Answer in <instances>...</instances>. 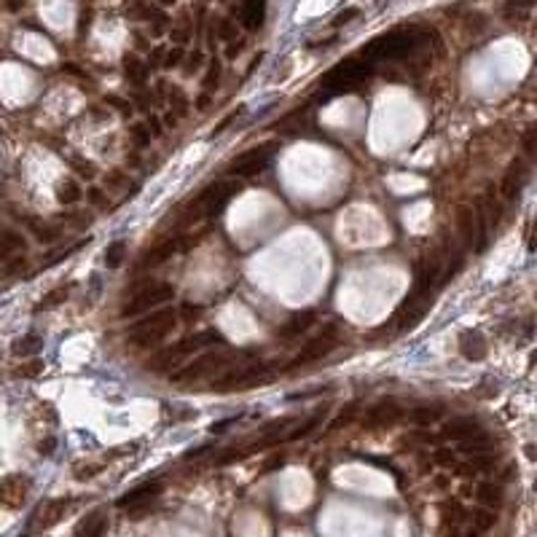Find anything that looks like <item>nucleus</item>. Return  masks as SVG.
Segmentation results:
<instances>
[{
    "mask_svg": "<svg viewBox=\"0 0 537 537\" xmlns=\"http://www.w3.org/2000/svg\"><path fill=\"white\" fill-rule=\"evenodd\" d=\"M422 40V33L417 27L411 30H389L384 36L373 38L368 40L363 49H360V59L366 65H376V62H387V59H400V56H408Z\"/></svg>",
    "mask_w": 537,
    "mask_h": 537,
    "instance_id": "1",
    "label": "nucleus"
},
{
    "mask_svg": "<svg viewBox=\"0 0 537 537\" xmlns=\"http://www.w3.org/2000/svg\"><path fill=\"white\" fill-rule=\"evenodd\" d=\"M221 344H223V334L207 328V331H199V334L194 336H185L178 344H169V347H164L159 355H153V360H148V368L162 373V371L180 366L191 355H199L204 352V350H210V347H221Z\"/></svg>",
    "mask_w": 537,
    "mask_h": 537,
    "instance_id": "2",
    "label": "nucleus"
},
{
    "mask_svg": "<svg viewBox=\"0 0 537 537\" xmlns=\"http://www.w3.org/2000/svg\"><path fill=\"white\" fill-rule=\"evenodd\" d=\"M237 357L228 352H204L199 357H194L191 363H185L180 366L178 371H172L169 373V379L175 382V384H194V382H202V379H215V373L221 376L223 371L231 368V363H234Z\"/></svg>",
    "mask_w": 537,
    "mask_h": 537,
    "instance_id": "3",
    "label": "nucleus"
},
{
    "mask_svg": "<svg viewBox=\"0 0 537 537\" xmlns=\"http://www.w3.org/2000/svg\"><path fill=\"white\" fill-rule=\"evenodd\" d=\"M371 65H366L360 56H350L344 62H338L331 73L325 75L322 81V97H336V94H347L355 92L366 78L371 75Z\"/></svg>",
    "mask_w": 537,
    "mask_h": 537,
    "instance_id": "4",
    "label": "nucleus"
},
{
    "mask_svg": "<svg viewBox=\"0 0 537 537\" xmlns=\"http://www.w3.org/2000/svg\"><path fill=\"white\" fill-rule=\"evenodd\" d=\"M175 325H178V315L172 309H156L132 325L130 338L134 347H156L159 341H164L172 334Z\"/></svg>",
    "mask_w": 537,
    "mask_h": 537,
    "instance_id": "5",
    "label": "nucleus"
},
{
    "mask_svg": "<svg viewBox=\"0 0 537 537\" xmlns=\"http://www.w3.org/2000/svg\"><path fill=\"white\" fill-rule=\"evenodd\" d=\"M274 373V366L269 363H250V366H231L228 371H223L221 376H215L210 382V387L215 392H231V389H250L258 387L263 382H269Z\"/></svg>",
    "mask_w": 537,
    "mask_h": 537,
    "instance_id": "6",
    "label": "nucleus"
},
{
    "mask_svg": "<svg viewBox=\"0 0 537 537\" xmlns=\"http://www.w3.org/2000/svg\"><path fill=\"white\" fill-rule=\"evenodd\" d=\"M338 341H341L338 322H325V328H322L317 336H312V338L301 347V352L288 363V371H298V368L312 366V363H320L322 357H328V355L338 347Z\"/></svg>",
    "mask_w": 537,
    "mask_h": 537,
    "instance_id": "7",
    "label": "nucleus"
},
{
    "mask_svg": "<svg viewBox=\"0 0 537 537\" xmlns=\"http://www.w3.org/2000/svg\"><path fill=\"white\" fill-rule=\"evenodd\" d=\"M175 298V288L169 282H150L140 293H134L132 301L124 304L121 317H146L156 309H164V304Z\"/></svg>",
    "mask_w": 537,
    "mask_h": 537,
    "instance_id": "8",
    "label": "nucleus"
},
{
    "mask_svg": "<svg viewBox=\"0 0 537 537\" xmlns=\"http://www.w3.org/2000/svg\"><path fill=\"white\" fill-rule=\"evenodd\" d=\"M237 194H240V183H234V180H223V183L210 185V188H204L202 194L191 202V212L196 210V212H204V215H215V212H221L223 207L231 202Z\"/></svg>",
    "mask_w": 537,
    "mask_h": 537,
    "instance_id": "9",
    "label": "nucleus"
},
{
    "mask_svg": "<svg viewBox=\"0 0 537 537\" xmlns=\"http://www.w3.org/2000/svg\"><path fill=\"white\" fill-rule=\"evenodd\" d=\"M274 148H277L274 143H266V146H258V148L244 150L242 156H237L231 162L228 175H234V178H256V175H260L263 169L269 167V162L274 156Z\"/></svg>",
    "mask_w": 537,
    "mask_h": 537,
    "instance_id": "10",
    "label": "nucleus"
},
{
    "mask_svg": "<svg viewBox=\"0 0 537 537\" xmlns=\"http://www.w3.org/2000/svg\"><path fill=\"white\" fill-rule=\"evenodd\" d=\"M68 508H70V500H65V497H59V500H49L46 505H40V508L36 511V516L30 519V527H27L24 537L33 535V532H46V529H52L54 524L62 521V516L68 513Z\"/></svg>",
    "mask_w": 537,
    "mask_h": 537,
    "instance_id": "11",
    "label": "nucleus"
},
{
    "mask_svg": "<svg viewBox=\"0 0 537 537\" xmlns=\"http://www.w3.org/2000/svg\"><path fill=\"white\" fill-rule=\"evenodd\" d=\"M30 495V478L22 473H11L0 481V505L8 511H19Z\"/></svg>",
    "mask_w": 537,
    "mask_h": 537,
    "instance_id": "12",
    "label": "nucleus"
},
{
    "mask_svg": "<svg viewBox=\"0 0 537 537\" xmlns=\"http://www.w3.org/2000/svg\"><path fill=\"white\" fill-rule=\"evenodd\" d=\"M159 495H162V481H146L140 483V486H134V489H130L127 495H121L116 505L124 508V511H130V513H137V511H143L146 505H150Z\"/></svg>",
    "mask_w": 537,
    "mask_h": 537,
    "instance_id": "13",
    "label": "nucleus"
},
{
    "mask_svg": "<svg viewBox=\"0 0 537 537\" xmlns=\"http://www.w3.org/2000/svg\"><path fill=\"white\" fill-rule=\"evenodd\" d=\"M191 242H194V240H185V237H172V240H164L162 244H156L150 253H146V258H143V266H146V269L162 266V263L172 258L175 253H180V250H185V247H191Z\"/></svg>",
    "mask_w": 537,
    "mask_h": 537,
    "instance_id": "14",
    "label": "nucleus"
},
{
    "mask_svg": "<svg viewBox=\"0 0 537 537\" xmlns=\"http://www.w3.org/2000/svg\"><path fill=\"white\" fill-rule=\"evenodd\" d=\"M481 433H483L481 422H476V419H470V417H457V419L446 422L441 435L449 438V441H470V438H481Z\"/></svg>",
    "mask_w": 537,
    "mask_h": 537,
    "instance_id": "15",
    "label": "nucleus"
},
{
    "mask_svg": "<svg viewBox=\"0 0 537 537\" xmlns=\"http://www.w3.org/2000/svg\"><path fill=\"white\" fill-rule=\"evenodd\" d=\"M317 322V312L315 309H304V312H296L290 315L282 325H279L277 336L279 338H298L301 334H306L312 325Z\"/></svg>",
    "mask_w": 537,
    "mask_h": 537,
    "instance_id": "16",
    "label": "nucleus"
},
{
    "mask_svg": "<svg viewBox=\"0 0 537 537\" xmlns=\"http://www.w3.org/2000/svg\"><path fill=\"white\" fill-rule=\"evenodd\" d=\"M524 180H527V164H524V159H513L508 172H505V178H502L500 194L505 199H516L521 194V188H524Z\"/></svg>",
    "mask_w": 537,
    "mask_h": 537,
    "instance_id": "17",
    "label": "nucleus"
},
{
    "mask_svg": "<svg viewBox=\"0 0 537 537\" xmlns=\"http://www.w3.org/2000/svg\"><path fill=\"white\" fill-rule=\"evenodd\" d=\"M400 417V408L395 406L392 400H384V403H376L373 408L366 411V417H363V422L371 427H384L389 422H395Z\"/></svg>",
    "mask_w": 537,
    "mask_h": 537,
    "instance_id": "18",
    "label": "nucleus"
},
{
    "mask_svg": "<svg viewBox=\"0 0 537 537\" xmlns=\"http://www.w3.org/2000/svg\"><path fill=\"white\" fill-rule=\"evenodd\" d=\"M27 242L24 237L14 231V228H0V260H11L17 258L19 253H24Z\"/></svg>",
    "mask_w": 537,
    "mask_h": 537,
    "instance_id": "19",
    "label": "nucleus"
},
{
    "mask_svg": "<svg viewBox=\"0 0 537 537\" xmlns=\"http://www.w3.org/2000/svg\"><path fill=\"white\" fill-rule=\"evenodd\" d=\"M105 532H108V516H105V511H94V513H89L86 519L75 527L73 537H102Z\"/></svg>",
    "mask_w": 537,
    "mask_h": 537,
    "instance_id": "20",
    "label": "nucleus"
},
{
    "mask_svg": "<svg viewBox=\"0 0 537 537\" xmlns=\"http://www.w3.org/2000/svg\"><path fill=\"white\" fill-rule=\"evenodd\" d=\"M457 228L462 234V240L467 244H473L476 240V215H473V207H460L457 210Z\"/></svg>",
    "mask_w": 537,
    "mask_h": 537,
    "instance_id": "21",
    "label": "nucleus"
},
{
    "mask_svg": "<svg viewBox=\"0 0 537 537\" xmlns=\"http://www.w3.org/2000/svg\"><path fill=\"white\" fill-rule=\"evenodd\" d=\"M242 14V24L247 27V30H256L263 24V17H266V6H258V3H247V6H242L240 8Z\"/></svg>",
    "mask_w": 537,
    "mask_h": 537,
    "instance_id": "22",
    "label": "nucleus"
},
{
    "mask_svg": "<svg viewBox=\"0 0 537 537\" xmlns=\"http://www.w3.org/2000/svg\"><path fill=\"white\" fill-rule=\"evenodd\" d=\"M460 341H462V355L467 360H478V357L486 355V344H483V338L478 334H470V331H467Z\"/></svg>",
    "mask_w": 537,
    "mask_h": 537,
    "instance_id": "23",
    "label": "nucleus"
},
{
    "mask_svg": "<svg viewBox=\"0 0 537 537\" xmlns=\"http://www.w3.org/2000/svg\"><path fill=\"white\" fill-rule=\"evenodd\" d=\"M320 425H322V414H315V417H309L304 425L293 427V433L282 435V441H298V438H306V435H312V430H317Z\"/></svg>",
    "mask_w": 537,
    "mask_h": 537,
    "instance_id": "24",
    "label": "nucleus"
},
{
    "mask_svg": "<svg viewBox=\"0 0 537 537\" xmlns=\"http://www.w3.org/2000/svg\"><path fill=\"white\" fill-rule=\"evenodd\" d=\"M56 199L62 204H75L81 202V185L75 180H65V183L56 185Z\"/></svg>",
    "mask_w": 537,
    "mask_h": 537,
    "instance_id": "25",
    "label": "nucleus"
},
{
    "mask_svg": "<svg viewBox=\"0 0 537 537\" xmlns=\"http://www.w3.org/2000/svg\"><path fill=\"white\" fill-rule=\"evenodd\" d=\"M68 293H70V290H68L65 285H59V288H54V290H49L46 296L40 298V304L36 306V312H46V309H54L56 304H62V301L68 298Z\"/></svg>",
    "mask_w": 537,
    "mask_h": 537,
    "instance_id": "26",
    "label": "nucleus"
},
{
    "mask_svg": "<svg viewBox=\"0 0 537 537\" xmlns=\"http://www.w3.org/2000/svg\"><path fill=\"white\" fill-rule=\"evenodd\" d=\"M438 417H444V408L438 406V403H435V406H419L411 411V419L419 422V425H430V422H435Z\"/></svg>",
    "mask_w": 537,
    "mask_h": 537,
    "instance_id": "27",
    "label": "nucleus"
},
{
    "mask_svg": "<svg viewBox=\"0 0 537 537\" xmlns=\"http://www.w3.org/2000/svg\"><path fill=\"white\" fill-rule=\"evenodd\" d=\"M478 500L483 505H489V508H497L502 502V486L500 483H483L481 489H478Z\"/></svg>",
    "mask_w": 537,
    "mask_h": 537,
    "instance_id": "28",
    "label": "nucleus"
},
{
    "mask_svg": "<svg viewBox=\"0 0 537 537\" xmlns=\"http://www.w3.org/2000/svg\"><path fill=\"white\" fill-rule=\"evenodd\" d=\"M40 344H43V338L36 334H30V336H24V338H19L17 344L11 347L14 350V355H22V357H27V355H36L38 350H40Z\"/></svg>",
    "mask_w": 537,
    "mask_h": 537,
    "instance_id": "29",
    "label": "nucleus"
},
{
    "mask_svg": "<svg viewBox=\"0 0 537 537\" xmlns=\"http://www.w3.org/2000/svg\"><path fill=\"white\" fill-rule=\"evenodd\" d=\"M124 250H127V244L118 240L108 244V250H105V266L108 269H116V266H121V258H124Z\"/></svg>",
    "mask_w": 537,
    "mask_h": 537,
    "instance_id": "30",
    "label": "nucleus"
},
{
    "mask_svg": "<svg viewBox=\"0 0 537 537\" xmlns=\"http://www.w3.org/2000/svg\"><path fill=\"white\" fill-rule=\"evenodd\" d=\"M33 226V231H36L38 242H56L59 240V228L54 226H40V223H30Z\"/></svg>",
    "mask_w": 537,
    "mask_h": 537,
    "instance_id": "31",
    "label": "nucleus"
},
{
    "mask_svg": "<svg viewBox=\"0 0 537 537\" xmlns=\"http://www.w3.org/2000/svg\"><path fill=\"white\" fill-rule=\"evenodd\" d=\"M495 521H497L495 511H483V513H478V516H476V535H478V532H486V529H492V527H495Z\"/></svg>",
    "mask_w": 537,
    "mask_h": 537,
    "instance_id": "32",
    "label": "nucleus"
},
{
    "mask_svg": "<svg viewBox=\"0 0 537 537\" xmlns=\"http://www.w3.org/2000/svg\"><path fill=\"white\" fill-rule=\"evenodd\" d=\"M247 454V449H226V454H218L215 457V465H228V462H237Z\"/></svg>",
    "mask_w": 537,
    "mask_h": 537,
    "instance_id": "33",
    "label": "nucleus"
},
{
    "mask_svg": "<svg viewBox=\"0 0 537 537\" xmlns=\"http://www.w3.org/2000/svg\"><path fill=\"white\" fill-rule=\"evenodd\" d=\"M240 113H242V111H234V113H228V116H226V118H223L221 124H218V127H215V134H221V132H226V127H228V124H231V121H237V116H240Z\"/></svg>",
    "mask_w": 537,
    "mask_h": 537,
    "instance_id": "34",
    "label": "nucleus"
},
{
    "mask_svg": "<svg viewBox=\"0 0 537 537\" xmlns=\"http://www.w3.org/2000/svg\"><path fill=\"white\" fill-rule=\"evenodd\" d=\"M40 368H43V366H40V363L36 360V363H30V368H22V371H19V376H36V373H38Z\"/></svg>",
    "mask_w": 537,
    "mask_h": 537,
    "instance_id": "35",
    "label": "nucleus"
},
{
    "mask_svg": "<svg viewBox=\"0 0 537 537\" xmlns=\"http://www.w3.org/2000/svg\"><path fill=\"white\" fill-rule=\"evenodd\" d=\"M54 446H56V441H54V438H49V441H46V444H40V446H38V449H40V454H43V457H49V454H52V449H54Z\"/></svg>",
    "mask_w": 537,
    "mask_h": 537,
    "instance_id": "36",
    "label": "nucleus"
},
{
    "mask_svg": "<svg viewBox=\"0 0 537 537\" xmlns=\"http://www.w3.org/2000/svg\"><path fill=\"white\" fill-rule=\"evenodd\" d=\"M0 277H3V272H0Z\"/></svg>",
    "mask_w": 537,
    "mask_h": 537,
    "instance_id": "37",
    "label": "nucleus"
}]
</instances>
